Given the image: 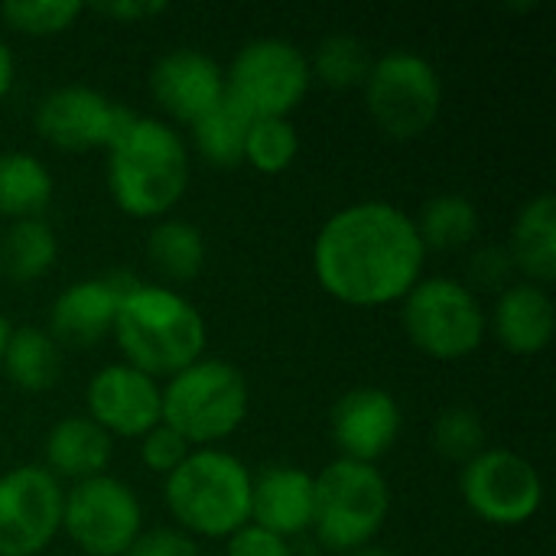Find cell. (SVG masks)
<instances>
[{"label":"cell","instance_id":"obj_1","mask_svg":"<svg viewBox=\"0 0 556 556\" xmlns=\"http://www.w3.org/2000/svg\"><path fill=\"white\" fill-rule=\"evenodd\" d=\"M427 248L414 218L384 199L339 208L313 241V274L332 300L375 309L401 303L424 277Z\"/></svg>","mask_w":556,"mask_h":556},{"label":"cell","instance_id":"obj_2","mask_svg":"<svg viewBox=\"0 0 556 556\" xmlns=\"http://www.w3.org/2000/svg\"><path fill=\"white\" fill-rule=\"evenodd\" d=\"M114 339L124 365L160 381L205 358L208 329L199 306L173 287L134 280L121 296Z\"/></svg>","mask_w":556,"mask_h":556},{"label":"cell","instance_id":"obj_3","mask_svg":"<svg viewBox=\"0 0 556 556\" xmlns=\"http://www.w3.org/2000/svg\"><path fill=\"white\" fill-rule=\"evenodd\" d=\"M108 189L130 218H166L189 189V147L160 117H137L108 150Z\"/></svg>","mask_w":556,"mask_h":556},{"label":"cell","instance_id":"obj_4","mask_svg":"<svg viewBox=\"0 0 556 556\" xmlns=\"http://www.w3.org/2000/svg\"><path fill=\"white\" fill-rule=\"evenodd\" d=\"M251 472L248 466L218 450H192L186 463L166 476L163 502L189 538H231L251 521Z\"/></svg>","mask_w":556,"mask_h":556},{"label":"cell","instance_id":"obj_5","mask_svg":"<svg viewBox=\"0 0 556 556\" xmlns=\"http://www.w3.org/2000/svg\"><path fill=\"white\" fill-rule=\"evenodd\" d=\"M248 404V381L225 358H199L160 384V424L176 430L192 450L228 440L244 424Z\"/></svg>","mask_w":556,"mask_h":556},{"label":"cell","instance_id":"obj_6","mask_svg":"<svg viewBox=\"0 0 556 556\" xmlns=\"http://www.w3.org/2000/svg\"><path fill=\"white\" fill-rule=\"evenodd\" d=\"M316 485V508H313V534L332 554H352L381 534L391 515V489L378 466L336 459L319 476Z\"/></svg>","mask_w":556,"mask_h":556},{"label":"cell","instance_id":"obj_7","mask_svg":"<svg viewBox=\"0 0 556 556\" xmlns=\"http://www.w3.org/2000/svg\"><path fill=\"white\" fill-rule=\"evenodd\" d=\"M401 323L414 349L437 362H459L482 349L489 313L469 283L453 277H420L401 300Z\"/></svg>","mask_w":556,"mask_h":556},{"label":"cell","instance_id":"obj_8","mask_svg":"<svg viewBox=\"0 0 556 556\" xmlns=\"http://www.w3.org/2000/svg\"><path fill=\"white\" fill-rule=\"evenodd\" d=\"M313 85L309 59L287 39H251L225 68V101L248 121L290 117Z\"/></svg>","mask_w":556,"mask_h":556},{"label":"cell","instance_id":"obj_9","mask_svg":"<svg viewBox=\"0 0 556 556\" xmlns=\"http://www.w3.org/2000/svg\"><path fill=\"white\" fill-rule=\"evenodd\" d=\"M362 91L371 121L394 140H414L427 134L443 108L440 72L410 49H391L378 55Z\"/></svg>","mask_w":556,"mask_h":556},{"label":"cell","instance_id":"obj_10","mask_svg":"<svg viewBox=\"0 0 556 556\" xmlns=\"http://www.w3.org/2000/svg\"><path fill=\"white\" fill-rule=\"evenodd\" d=\"M62 531L85 556H124L143 534L140 498L114 476L75 482L62 502Z\"/></svg>","mask_w":556,"mask_h":556},{"label":"cell","instance_id":"obj_11","mask_svg":"<svg viewBox=\"0 0 556 556\" xmlns=\"http://www.w3.org/2000/svg\"><path fill=\"white\" fill-rule=\"evenodd\" d=\"M459 492L466 508L495 528H521L544 505L541 472L511 450H482L466 463Z\"/></svg>","mask_w":556,"mask_h":556},{"label":"cell","instance_id":"obj_12","mask_svg":"<svg viewBox=\"0 0 556 556\" xmlns=\"http://www.w3.org/2000/svg\"><path fill=\"white\" fill-rule=\"evenodd\" d=\"M62 482L42 466L0 476V556H39L62 531Z\"/></svg>","mask_w":556,"mask_h":556},{"label":"cell","instance_id":"obj_13","mask_svg":"<svg viewBox=\"0 0 556 556\" xmlns=\"http://www.w3.org/2000/svg\"><path fill=\"white\" fill-rule=\"evenodd\" d=\"M36 130L39 137L65 153H85V150H111V143L127 130L134 121V111L111 101L108 94L88 88V85H62L52 88L36 104Z\"/></svg>","mask_w":556,"mask_h":556},{"label":"cell","instance_id":"obj_14","mask_svg":"<svg viewBox=\"0 0 556 556\" xmlns=\"http://www.w3.org/2000/svg\"><path fill=\"white\" fill-rule=\"evenodd\" d=\"M88 414L111 440H140L160 424V381L117 362L94 371L85 391Z\"/></svg>","mask_w":556,"mask_h":556},{"label":"cell","instance_id":"obj_15","mask_svg":"<svg viewBox=\"0 0 556 556\" xmlns=\"http://www.w3.org/2000/svg\"><path fill=\"white\" fill-rule=\"evenodd\" d=\"M150 94L173 121L192 127L225 101V68L202 49H169L150 72Z\"/></svg>","mask_w":556,"mask_h":556},{"label":"cell","instance_id":"obj_16","mask_svg":"<svg viewBox=\"0 0 556 556\" xmlns=\"http://www.w3.org/2000/svg\"><path fill=\"white\" fill-rule=\"evenodd\" d=\"M332 440L342 459L375 466L388 456L401 437L404 414L391 391L384 388H352L332 407Z\"/></svg>","mask_w":556,"mask_h":556},{"label":"cell","instance_id":"obj_17","mask_svg":"<svg viewBox=\"0 0 556 556\" xmlns=\"http://www.w3.org/2000/svg\"><path fill=\"white\" fill-rule=\"evenodd\" d=\"M130 283L134 277L127 274H108V277H88L68 283L49 309V336L55 339V345L91 349L101 339H108L114 332L121 296Z\"/></svg>","mask_w":556,"mask_h":556},{"label":"cell","instance_id":"obj_18","mask_svg":"<svg viewBox=\"0 0 556 556\" xmlns=\"http://www.w3.org/2000/svg\"><path fill=\"white\" fill-rule=\"evenodd\" d=\"M313 508L316 485L300 466H267L251 479V525L283 541L313 528Z\"/></svg>","mask_w":556,"mask_h":556},{"label":"cell","instance_id":"obj_19","mask_svg":"<svg viewBox=\"0 0 556 556\" xmlns=\"http://www.w3.org/2000/svg\"><path fill=\"white\" fill-rule=\"evenodd\" d=\"M556 326V309L547 287L518 280L505 287L489 316L495 339L515 355H538L551 345Z\"/></svg>","mask_w":556,"mask_h":556},{"label":"cell","instance_id":"obj_20","mask_svg":"<svg viewBox=\"0 0 556 556\" xmlns=\"http://www.w3.org/2000/svg\"><path fill=\"white\" fill-rule=\"evenodd\" d=\"M114 440L91 417H65L46 437V469L62 482L108 476Z\"/></svg>","mask_w":556,"mask_h":556},{"label":"cell","instance_id":"obj_21","mask_svg":"<svg viewBox=\"0 0 556 556\" xmlns=\"http://www.w3.org/2000/svg\"><path fill=\"white\" fill-rule=\"evenodd\" d=\"M508 257L528 283L547 287L556 280V199L551 192L534 195L515 218Z\"/></svg>","mask_w":556,"mask_h":556},{"label":"cell","instance_id":"obj_22","mask_svg":"<svg viewBox=\"0 0 556 556\" xmlns=\"http://www.w3.org/2000/svg\"><path fill=\"white\" fill-rule=\"evenodd\" d=\"M52 173L42 160L23 150H3L0 153V218L7 222H26L42 218V212L52 202Z\"/></svg>","mask_w":556,"mask_h":556},{"label":"cell","instance_id":"obj_23","mask_svg":"<svg viewBox=\"0 0 556 556\" xmlns=\"http://www.w3.org/2000/svg\"><path fill=\"white\" fill-rule=\"evenodd\" d=\"M3 375L29 394L49 391L59 375H62V349L46 329L36 326H20L10 332L3 358H0Z\"/></svg>","mask_w":556,"mask_h":556},{"label":"cell","instance_id":"obj_24","mask_svg":"<svg viewBox=\"0 0 556 556\" xmlns=\"http://www.w3.org/2000/svg\"><path fill=\"white\" fill-rule=\"evenodd\" d=\"M59 257V238L46 218L10 222L0 235V274L13 283L42 280Z\"/></svg>","mask_w":556,"mask_h":556},{"label":"cell","instance_id":"obj_25","mask_svg":"<svg viewBox=\"0 0 556 556\" xmlns=\"http://www.w3.org/2000/svg\"><path fill=\"white\" fill-rule=\"evenodd\" d=\"M147 257L163 280L189 283L205 267V238L192 222L160 218L147 238Z\"/></svg>","mask_w":556,"mask_h":556},{"label":"cell","instance_id":"obj_26","mask_svg":"<svg viewBox=\"0 0 556 556\" xmlns=\"http://www.w3.org/2000/svg\"><path fill=\"white\" fill-rule=\"evenodd\" d=\"M414 228L427 251H459L476 241L482 218L472 199L459 192H443L424 202L420 215L414 218Z\"/></svg>","mask_w":556,"mask_h":556},{"label":"cell","instance_id":"obj_27","mask_svg":"<svg viewBox=\"0 0 556 556\" xmlns=\"http://www.w3.org/2000/svg\"><path fill=\"white\" fill-rule=\"evenodd\" d=\"M248 127H251V121L238 108L222 101L192 124V143L208 166L231 169V166L244 163Z\"/></svg>","mask_w":556,"mask_h":556},{"label":"cell","instance_id":"obj_28","mask_svg":"<svg viewBox=\"0 0 556 556\" xmlns=\"http://www.w3.org/2000/svg\"><path fill=\"white\" fill-rule=\"evenodd\" d=\"M371 55H368V46L358 39V36H349V33H336V36H326L313 59H309V75L319 78L326 88H336V91H349V88H362L368 72H371Z\"/></svg>","mask_w":556,"mask_h":556},{"label":"cell","instance_id":"obj_29","mask_svg":"<svg viewBox=\"0 0 556 556\" xmlns=\"http://www.w3.org/2000/svg\"><path fill=\"white\" fill-rule=\"evenodd\" d=\"M300 156V134L290 117L251 121L244 140V163L264 176L287 173Z\"/></svg>","mask_w":556,"mask_h":556},{"label":"cell","instance_id":"obj_30","mask_svg":"<svg viewBox=\"0 0 556 556\" xmlns=\"http://www.w3.org/2000/svg\"><path fill=\"white\" fill-rule=\"evenodd\" d=\"M85 13L78 0H13L0 7V20L23 36H59Z\"/></svg>","mask_w":556,"mask_h":556},{"label":"cell","instance_id":"obj_31","mask_svg":"<svg viewBox=\"0 0 556 556\" xmlns=\"http://www.w3.org/2000/svg\"><path fill=\"white\" fill-rule=\"evenodd\" d=\"M433 446L450 463H469L485 450V427L472 407H446L433 424Z\"/></svg>","mask_w":556,"mask_h":556},{"label":"cell","instance_id":"obj_32","mask_svg":"<svg viewBox=\"0 0 556 556\" xmlns=\"http://www.w3.org/2000/svg\"><path fill=\"white\" fill-rule=\"evenodd\" d=\"M189 453H192V446L176 430H169L166 424H156L153 430H147L140 437V463L153 476H163V479L173 476L186 463Z\"/></svg>","mask_w":556,"mask_h":556},{"label":"cell","instance_id":"obj_33","mask_svg":"<svg viewBox=\"0 0 556 556\" xmlns=\"http://www.w3.org/2000/svg\"><path fill=\"white\" fill-rule=\"evenodd\" d=\"M511 277H515V264H511L505 248H495V244L479 248L469 261V280H472L469 290L479 287V290H498L502 293L505 287H511Z\"/></svg>","mask_w":556,"mask_h":556},{"label":"cell","instance_id":"obj_34","mask_svg":"<svg viewBox=\"0 0 556 556\" xmlns=\"http://www.w3.org/2000/svg\"><path fill=\"white\" fill-rule=\"evenodd\" d=\"M124 556H199V547L182 531L156 528V531H143Z\"/></svg>","mask_w":556,"mask_h":556},{"label":"cell","instance_id":"obj_35","mask_svg":"<svg viewBox=\"0 0 556 556\" xmlns=\"http://www.w3.org/2000/svg\"><path fill=\"white\" fill-rule=\"evenodd\" d=\"M225 556H293L290 554V544L257 525H244L241 531H235L228 538V551Z\"/></svg>","mask_w":556,"mask_h":556},{"label":"cell","instance_id":"obj_36","mask_svg":"<svg viewBox=\"0 0 556 556\" xmlns=\"http://www.w3.org/2000/svg\"><path fill=\"white\" fill-rule=\"evenodd\" d=\"M91 10L114 23H147L160 13H166L169 7L163 0H114V3H94Z\"/></svg>","mask_w":556,"mask_h":556},{"label":"cell","instance_id":"obj_37","mask_svg":"<svg viewBox=\"0 0 556 556\" xmlns=\"http://www.w3.org/2000/svg\"><path fill=\"white\" fill-rule=\"evenodd\" d=\"M13 75H16L13 55H10L7 42L0 39V98H7V94H10V88H13Z\"/></svg>","mask_w":556,"mask_h":556},{"label":"cell","instance_id":"obj_38","mask_svg":"<svg viewBox=\"0 0 556 556\" xmlns=\"http://www.w3.org/2000/svg\"><path fill=\"white\" fill-rule=\"evenodd\" d=\"M345 556H397V554H391V551H384V547H378V544H368V547L352 551V554H345Z\"/></svg>","mask_w":556,"mask_h":556},{"label":"cell","instance_id":"obj_39","mask_svg":"<svg viewBox=\"0 0 556 556\" xmlns=\"http://www.w3.org/2000/svg\"><path fill=\"white\" fill-rule=\"evenodd\" d=\"M10 323H7V316L0 313V358H3V349H7V339H10Z\"/></svg>","mask_w":556,"mask_h":556}]
</instances>
